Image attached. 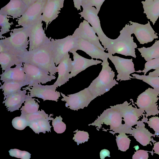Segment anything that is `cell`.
<instances>
[{
	"label": "cell",
	"instance_id": "obj_30",
	"mask_svg": "<svg viewBox=\"0 0 159 159\" xmlns=\"http://www.w3.org/2000/svg\"><path fill=\"white\" fill-rule=\"evenodd\" d=\"M134 78L141 80L149 84L153 89L159 93V76H152L149 75H140L135 74H132Z\"/></svg>",
	"mask_w": 159,
	"mask_h": 159
},
{
	"label": "cell",
	"instance_id": "obj_4",
	"mask_svg": "<svg viewBox=\"0 0 159 159\" xmlns=\"http://www.w3.org/2000/svg\"><path fill=\"white\" fill-rule=\"evenodd\" d=\"M107 59L103 61L102 68L98 76L90 84L88 89L94 97L109 91L118 82L114 79L115 72L109 66Z\"/></svg>",
	"mask_w": 159,
	"mask_h": 159
},
{
	"label": "cell",
	"instance_id": "obj_33",
	"mask_svg": "<svg viewBox=\"0 0 159 159\" xmlns=\"http://www.w3.org/2000/svg\"><path fill=\"white\" fill-rule=\"evenodd\" d=\"M12 124L15 129L22 130L29 126V122L24 116H20L14 118L12 121Z\"/></svg>",
	"mask_w": 159,
	"mask_h": 159
},
{
	"label": "cell",
	"instance_id": "obj_9",
	"mask_svg": "<svg viewBox=\"0 0 159 159\" xmlns=\"http://www.w3.org/2000/svg\"><path fill=\"white\" fill-rule=\"evenodd\" d=\"M58 86L53 84L51 85H42L41 84L34 83L24 88L30 91L29 93L31 97H37L43 100L57 101L60 97V92L56 91Z\"/></svg>",
	"mask_w": 159,
	"mask_h": 159
},
{
	"label": "cell",
	"instance_id": "obj_14",
	"mask_svg": "<svg viewBox=\"0 0 159 159\" xmlns=\"http://www.w3.org/2000/svg\"><path fill=\"white\" fill-rule=\"evenodd\" d=\"M72 35L78 39H81L91 42L104 51L106 50L100 43L99 38L96 35L93 27L85 20L80 23Z\"/></svg>",
	"mask_w": 159,
	"mask_h": 159
},
{
	"label": "cell",
	"instance_id": "obj_28",
	"mask_svg": "<svg viewBox=\"0 0 159 159\" xmlns=\"http://www.w3.org/2000/svg\"><path fill=\"white\" fill-rule=\"evenodd\" d=\"M47 119H43L33 120L29 122V126L36 134H39L42 132L44 134L46 131L51 132V126L50 125V121Z\"/></svg>",
	"mask_w": 159,
	"mask_h": 159
},
{
	"label": "cell",
	"instance_id": "obj_23",
	"mask_svg": "<svg viewBox=\"0 0 159 159\" xmlns=\"http://www.w3.org/2000/svg\"><path fill=\"white\" fill-rule=\"evenodd\" d=\"M16 92L12 93L7 97L2 102L5 103L7 110L10 112L19 110L22 103L25 100L27 92L26 89H23Z\"/></svg>",
	"mask_w": 159,
	"mask_h": 159
},
{
	"label": "cell",
	"instance_id": "obj_37",
	"mask_svg": "<svg viewBox=\"0 0 159 159\" xmlns=\"http://www.w3.org/2000/svg\"><path fill=\"white\" fill-rule=\"evenodd\" d=\"M9 155L12 157H15L22 159H30L31 154L25 151H21L17 149H11L9 151Z\"/></svg>",
	"mask_w": 159,
	"mask_h": 159
},
{
	"label": "cell",
	"instance_id": "obj_43",
	"mask_svg": "<svg viewBox=\"0 0 159 159\" xmlns=\"http://www.w3.org/2000/svg\"><path fill=\"white\" fill-rule=\"evenodd\" d=\"M28 7L34 3L37 0H22Z\"/></svg>",
	"mask_w": 159,
	"mask_h": 159
},
{
	"label": "cell",
	"instance_id": "obj_27",
	"mask_svg": "<svg viewBox=\"0 0 159 159\" xmlns=\"http://www.w3.org/2000/svg\"><path fill=\"white\" fill-rule=\"evenodd\" d=\"M137 49L146 61L159 57V40L156 41L150 47Z\"/></svg>",
	"mask_w": 159,
	"mask_h": 159
},
{
	"label": "cell",
	"instance_id": "obj_18",
	"mask_svg": "<svg viewBox=\"0 0 159 159\" xmlns=\"http://www.w3.org/2000/svg\"><path fill=\"white\" fill-rule=\"evenodd\" d=\"M0 80L2 82L8 81L31 82L25 73L23 64L19 63L14 68H10L4 70L0 75Z\"/></svg>",
	"mask_w": 159,
	"mask_h": 159
},
{
	"label": "cell",
	"instance_id": "obj_44",
	"mask_svg": "<svg viewBox=\"0 0 159 159\" xmlns=\"http://www.w3.org/2000/svg\"><path fill=\"white\" fill-rule=\"evenodd\" d=\"M148 75L152 76H159V69L149 72Z\"/></svg>",
	"mask_w": 159,
	"mask_h": 159
},
{
	"label": "cell",
	"instance_id": "obj_29",
	"mask_svg": "<svg viewBox=\"0 0 159 159\" xmlns=\"http://www.w3.org/2000/svg\"><path fill=\"white\" fill-rule=\"evenodd\" d=\"M35 99V98H32L30 96L29 93L26 95V98L24 103V105L22 106L20 109L21 112L20 116H24L39 111V106Z\"/></svg>",
	"mask_w": 159,
	"mask_h": 159
},
{
	"label": "cell",
	"instance_id": "obj_42",
	"mask_svg": "<svg viewBox=\"0 0 159 159\" xmlns=\"http://www.w3.org/2000/svg\"><path fill=\"white\" fill-rule=\"evenodd\" d=\"M153 150L154 153L159 155V142H155L154 143Z\"/></svg>",
	"mask_w": 159,
	"mask_h": 159
},
{
	"label": "cell",
	"instance_id": "obj_32",
	"mask_svg": "<svg viewBox=\"0 0 159 159\" xmlns=\"http://www.w3.org/2000/svg\"><path fill=\"white\" fill-rule=\"evenodd\" d=\"M53 115V114H50L49 116H48V114H46L44 110L42 109L41 111L39 110L36 112L22 116H24L27 120L30 122L33 120L43 119H47L50 120H52L54 118L51 116Z\"/></svg>",
	"mask_w": 159,
	"mask_h": 159
},
{
	"label": "cell",
	"instance_id": "obj_41",
	"mask_svg": "<svg viewBox=\"0 0 159 159\" xmlns=\"http://www.w3.org/2000/svg\"><path fill=\"white\" fill-rule=\"evenodd\" d=\"M74 7L78 11L81 10V0H73Z\"/></svg>",
	"mask_w": 159,
	"mask_h": 159
},
{
	"label": "cell",
	"instance_id": "obj_5",
	"mask_svg": "<svg viewBox=\"0 0 159 159\" xmlns=\"http://www.w3.org/2000/svg\"><path fill=\"white\" fill-rule=\"evenodd\" d=\"M78 38L70 35L61 39H51V49L54 61L58 65L65 56L72 50L76 51Z\"/></svg>",
	"mask_w": 159,
	"mask_h": 159
},
{
	"label": "cell",
	"instance_id": "obj_2",
	"mask_svg": "<svg viewBox=\"0 0 159 159\" xmlns=\"http://www.w3.org/2000/svg\"><path fill=\"white\" fill-rule=\"evenodd\" d=\"M133 34L130 25L126 24L120 31V34L116 39H111L105 49L110 54L115 53L125 56H130L136 58L135 48L137 45L134 42Z\"/></svg>",
	"mask_w": 159,
	"mask_h": 159
},
{
	"label": "cell",
	"instance_id": "obj_34",
	"mask_svg": "<svg viewBox=\"0 0 159 159\" xmlns=\"http://www.w3.org/2000/svg\"><path fill=\"white\" fill-rule=\"evenodd\" d=\"M62 118L60 116H56L52 120V125L54 131L57 134L63 133L66 129V125L62 121Z\"/></svg>",
	"mask_w": 159,
	"mask_h": 159
},
{
	"label": "cell",
	"instance_id": "obj_15",
	"mask_svg": "<svg viewBox=\"0 0 159 159\" xmlns=\"http://www.w3.org/2000/svg\"><path fill=\"white\" fill-rule=\"evenodd\" d=\"M65 0H48L45 5L41 19L46 25V30L48 25L58 16L64 6Z\"/></svg>",
	"mask_w": 159,
	"mask_h": 159
},
{
	"label": "cell",
	"instance_id": "obj_45",
	"mask_svg": "<svg viewBox=\"0 0 159 159\" xmlns=\"http://www.w3.org/2000/svg\"><path fill=\"white\" fill-rule=\"evenodd\" d=\"M154 0H145L144 2H148L153 1Z\"/></svg>",
	"mask_w": 159,
	"mask_h": 159
},
{
	"label": "cell",
	"instance_id": "obj_10",
	"mask_svg": "<svg viewBox=\"0 0 159 159\" xmlns=\"http://www.w3.org/2000/svg\"><path fill=\"white\" fill-rule=\"evenodd\" d=\"M108 58L114 65L118 73L117 75V81H125L134 78L130 75L136 72L132 58L125 59L117 56H113L108 53Z\"/></svg>",
	"mask_w": 159,
	"mask_h": 159
},
{
	"label": "cell",
	"instance_id": "obj_7",
	"mask_svg": "<svg viewBox=\"0 0 159 159\" xmlns=\"http://www.w3.org/2000/svg\"><path fill=\"white\" fill-rule=\"evenodd\" d=\"M82 8V11L79 13L81 16L80 18L83 17L91 24L98 35L102 45L105 48L110 43L111 39L105 34L102 29L98 16L99 12L93 7H84Z\"/></svg>",
	"mask_w": 159,
	"mask_h": 159
},
{
	"label": "cell",
	"instance_id": "obj_46",
	"mask_svg": "<svg viewBox=\"0 0 159 159\" xmlns=\"http://www.w3.org/2000/svg\"><path fill=\"white\" fill-rule=\"evenodd\" d=\"M43 0V1H47V0Z\"/></svg>",
	"mask_w": 159,
	"mask_h": 159
},
{
	"label": "cell",
	"instance_id": "obj_20",
	"mask_svg": "<svg viewBox=\"0 0 159 159\" xmlns=\"http://www.w3.org/2000/svg\"><path fill=\"white\" fill-rule=\"evenodd\" d=\"M28 7L22 0H10L0 10V14L9 16L13 19L22 16Z\"/></svg>",
	"mask_w": 159,
	"mask_h": 159
},
{
	"label": "cell",
	"instance_id": "obj_8",
	"mask_svg": "<svg viewBox=\"0 0 159 159\" xmlns=\"http://www.w3.org/2000/svg\"><path fill=\"white\" fill-rule=\"evenodd\" d=\"M46 1L37 0L29 6L22 16L18 18V25L16 26L28 27L41 19L44 7Z\"/></svg>",
	"mask_w": 159,
	"mask_h": 159
},
{
	"label": "cell",
	"instance_id": "obj_11",
	"mask_svg": "<svg viewBox=\"0 0 159 159\" xmlns=\"http://www.w3.org/2000/svg\"><path fill=\"white\" fill-rule=\"evenodd\" d=\"M43 25L42 20L41 19L35 24L28 27L29 51L35 50L51 40V37L48 38L46 36Z\"/></svg>",
	"mask_w": 159,
	"mask_h": 159
},
{
	"label": "cell",
	"instance_id": "obj_22",
	"mask_svg": "<svg viewBox=\"0 0 159 159\" xmlns=\"http://www.w3.org/2000/svg\"><path fill=\"white\" fill-rule=\"evenodd\" d=\"M123 107V117L126 129L131 128L132 126L137 125L140 117L144 115L145 113L144 110L129 105L127 102H125Z\"/></svg>",
	"mask_w": 159,
	"mask_h": 159
},
{
	"label": "cell",
	"instance_id": "obj_6",
	"mask_svg": "<svg viewBox=\"0 0 159 159\" xmlns=\"http://www.w3.org/2000/svg\"><path fill=\"white\" fill-rule=\"evenodd\" d=\"M159 93L153 89L149 88L141 93L138 97L135 103L137 107L144 110L147 117L159 114L157 101Z\"/></svg>",
	"mask_w": 159,
	"mask_h": 159
},
{
	"label": "cell",
	"instance_id": "obj_31",
	"mask_svg": "<svg viewBox=\"0 0 159 159\" xmlns=\"http://www.w3.org/2000/svg\"><path fill=\"white\" fill-rule=\"evenodd\" d=\"M10 18L11 17L0 14V39H4L5 37L2 36V35L10 31V29L12 23L9 22Z\"/></svg>",
	"mask_w": 159,
	"mask_h": 159
},
{
	"label": "cell",
	"instance_id": "obj_38",
	"mask_svg": "<svg viewBox=\"0 0 159 159\" xmlns=\"http://www.w3.org/2000/svg\"><path fill=\"white\" fill-rule=\"evenodd\" d=\"M105 0H81V6L93 7H96L97 10L99 12L101 7Z\"/></svg>",
	"mask_w": 159,
	"mask_h": 159
},
{
	"label": "cell",
	"instance_id": "obj_21",
	"mask_svg": "<svg viewBox=\"0 0 159 159\" xmlns=\"http://www.w3.org/2000/svg\"><path fill=\"white\" fill-rule=\"evenodd\" d=\"M73 61L69 53L61 60L57 66L58 76L54 84L60 87L69 80L70 72L72 67Z\"/></svg>",
	"mask_w": 159,
	"mask_h": 159
},
{
	"label": "cell",
	"instance_id": "obj_1",
	"mask_svg": "<svg viewBox=\"0 0 159 159\" xmlns=\"http://www.w3.org/2000/svg\"><path fill=\"white\" fill-rule=\"evenodd\" d=\"M51 40L36 49L27 51L18 55L20 63H27L41 68L51 75L58 72L51 49Z\"/></svg>",
	"mask_w": 159,
	"mask_h": 159
},
{
	"label": "cell",
	"instance_id": "obj_12",
	"mask_svg": "<svg viewBox=\"0 0 159 159\" xmlns=\"http://www.w3.org/2000/svg\"><path fill=\"white\" fill-rule=\"evenodd\" d=\"M129 22L133 34L135 35L140 44L147 43L158 38L149 21L144 25L131 21Z\"/></svg>",
	"mask_w": 159,
	"mask_h": 159
},
{
	"label": "cell",
	"instance_id": "obj_35",
	"mask_svg": "<svg viewBox=\"0 0 159 159\" xmlns=\"http://www.w3.org/2000/svg\"><path fill=\"white\" fill-rule=\"evenodd\" d=\"M159 69V57L154 58L147 61L144 65V69L142 70H139L136 71L138 73L143 72L144 75L152 69L157 70Z\"/></svg>",
	"mask_w": 159,
	"mask_h": 159
},
{
	"label": "cell",
	"instance_id": "obj_39",
	"mask_svg": "<svg viewBox=\"0 0 159 159\" xmlns=\"http://www.w3.org/2000/svg\"><path fill=\"white\" fill-rule=\"evenodd\" d=\"M149 157L148 151L143 150H137L132 157L133 159H148Z\"/></svg>",
	"mask_w": 159,
	"mask_h": 159
},
{
	"label": "cell",
	"instance_id": "obj_40",
	"mask_svg": "<svg viewBox=\"0 0 159 159\" xmlns=\"http://www.w3.org/2000/svg\"><path fill=\"white\" fill-rule=\"evenodd\" d=\"M110 152L109 151L106 149L102 150L100 153V158L104 159L106 157H110Z\"/></svg>",
	"mask_w": 159,
	"mask_h": 159
},
{
	"label": "cell",
	"instance_id": "obj_3",
	"mask_svg": "<svg viewBox=\"0 0 159 159\" xmlns=\"http://www.w3.org/2000/svg\"><path fill=\"white\" fill-rule=\"evenodd\" d=\"M10 34V36L0 40V52H5L18 55L28 51V27L14 29Z\"/></svg>",
	"mask_w": 159,
	"mask_h": 159
},
{
	"label": "cell",
	"instance_id": "obj_24",
	"mask_svg": "<svg viewBox=\"0 0 159 159\" xmlns=\"http://www.w3.org/2000/svg\"><path fill=\"white\" fill-rule=\"evenodd\" d=\"M143 5V13L146 14V17L151 21L153 25L159 17V0L145 2H141Z\"/></svg>",
	"mask_w": 159,
	"mask_h": 159
},
{
	"label": "cell",
	"instance_id": "obj_26",
	"mask_svg": "<svg viewBox=\"0 0 159 159\" xmlns=\"http://www.w3.org/2000/svg\"><path fill=\"white\" fill-rule=\"evenodd\" d=\"M20 63L18 55L5 52H0V64L2 70L4 71Z\"/></svg>",
	"mask_w": 159,
	"mask_h": 159
},
{
	"label": "cell",
	"instance_id": "obj_25",
	"mask_svg": "<svg viewBox=\"0 0 159 159\" xmlns=\"http://www.w3.org/2000/svg\"><path fill=\"white\" fill-rule=\"evenodd\" d=\"M30 84V83L27 82L12 81L4 82L0 87V89L3 92L4 99L5 100L9 95L21 90L23 86Z\"/></svg>",
	"mask_w": 159,
	"mask_h": 159
},
{
	"label": "cell",
	"instance_id": "obj_16",
	"mask_svg": "<svg viewBox=\"0 0 159 159\" xmlns=\"http://www.w3.org/2000/svg\"><path fill=\"white\" fill-rule=\"evenodd\" d=\"M145 117H144L142 120L139 121L135 128L131 127L126 130V133L130 134L133 136L136 141L143 146L149 144L152 141L151 137H155L147 129L143 123Z\"/></svg>",
	"mask_w": 159,
	"mask_h": 159
},
{
	"label": "cell",
	"instance_id": "obj_19",
	"mask_svg": "<svg viewBox=\"0 0 159 159\" xmlns=\"http://www.w3.org/2000/svg\"><path fill=\"white\" fill-rule=\"evenodd\" d=\"M78 50L83 51L92 58L100 59L102 61L108 58V53L104 52L91 42L81 39L78 38L76 51Z\"/></svg>",
	"mask_w": 159,
	"mask_h": 159
},
{
	"label": "cell",
	"instance_id": "obj_17",
	"mask_svg": "<svg viewBox=\"0 0 159 159\" xmlns=\"http://www.w3.org/2000/svg\"><path fill=\"white\" fill-rule=\"evenodd\" d=\"M70 52L73 55V61L69 79L75 76L89 66L102 62L101 61L95 60L93 58L90 59L84 58L79 55L75 50H72Z\"/></svg>",
	"mask_w": 159,
	"mask_h": 159
},
{
	"label": "cell",
	"instance_id": "obj_13",
	"mask_svg": "<svg viewBox=\"0 0 159 159\" xmlns=\"http://www.w3.org/2000/svg\"><path fill=\"white\" fill-rule=\"evenodd\" d=\"M23 64L25 72L31 82L30 84L34 83L45 84L56 78L55 75L49 74L35 66L27 63Z\"/></svg>",
	"mask_w": 159,
	"mask_h": 159
},
{
	"label": "cell",
	"instance_id": "obj_36",
	"mask_svg": "<svg viewBox=\"0 0 159 159\" xmlns=\"http://www.w3.org/2000/svg\"><path fill=\"white\" fill-rule=\"evenodd\" d=\"M146 117L144 122L147 123L148 126L152 129L155 132V136L159 135V117L158 116H153L148 119V120Z\"/></svg>",
	"mask_w": 159,
	"mask_h": 159
}]
</instances>
